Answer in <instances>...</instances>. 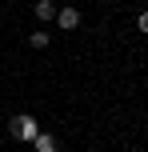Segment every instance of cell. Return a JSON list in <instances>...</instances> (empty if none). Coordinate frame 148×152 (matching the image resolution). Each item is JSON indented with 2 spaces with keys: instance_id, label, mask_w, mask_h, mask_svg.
Returning a JSON list of instances; mask_svg holds the SVG:
<instances>
[{
  "instance_id": "2",
  "label": "cell",
  "mask_w": 148,
  "mask_h": 152,
  "mask_svg": "<svg viewBox=\"0 0 148 152\" xmlns=\"http://www.w3.org/2000/svg\"><path fill=\"white\" fill-rule=\"evenodd\" d=\"M56 24H60L64 32H72L80 24V12H76V8H56Z\"/></svg>"
},
{
  "instance_id": "4",
  "label": "cell",
  "mask_w": 148,
  "mask_h": 152,
  "mask_svg": "<svg viewBox=\"0 0 148 152\" xmlns=\"http://www.w3.org/2000/svg\"><path fill=\"white\" fill-rule=\"evenodd\" d=\"M32 148H36V152H56V136H52V132H36Z\"/></svg>"
},
{
  "instance_id": "6",
  "label": "cell",
  "mask_w": 148,
  "mask_h": 152,
  "mask_svg": "<svg viewBox=\"0 0 148 152\" xmlns=\"http://www.w3.org/2000/svg\"><path fill=\"white\" fill-rule=\"evenodd\" d=\"M136 28H140L144 36H148V12H140V16H136Z\"/></svg>"
},
{
  "instance_id": "1",
  "label": "cell",
  "mask_w": 148,
  "mask_h": 152,
  "mask_svg": "<svg viewBox=\"0 0 148 152\" xmlns=\"http://www.w3.org/2000/svg\"><path fill=\"white\" fill-rule=\"evenodd\" d=\"M12 132H16L20 140H36L40 124H36V116H28V112H24V116H16V120H12Z\"/></svg>"
},
{
  "instance_id": "5",
  "label": "cell",
  "mask_w": 148,
  "mask_h": 152,
  "mask_svg": "<svg viewBox=\"0 0 148 152\" xmlns=\"http://www.w3.org/2000/svg\"><path fill=\"white\" fill-rule=\"evenodd\" d=\"M28 44H32V48H40V52H44V48L52 44V36H48L44 28H40V32H32V36H28Z\"/></svg>"
},
{
  "instance_id": "3",
  "label": "cell",
  "mask_w": 148,
  "mask_h": 152,
  "mask_svg": "<svg viewBox=\"0 0 148 152\" xmlns=\"http://www.w3.org/2000/svg\"><path fill=\"white\" fill-rule=\"evenodd\" d=\"M32 12H36V20H56V4H52V0H36Z\"/></svg>"
}]
</instances>
